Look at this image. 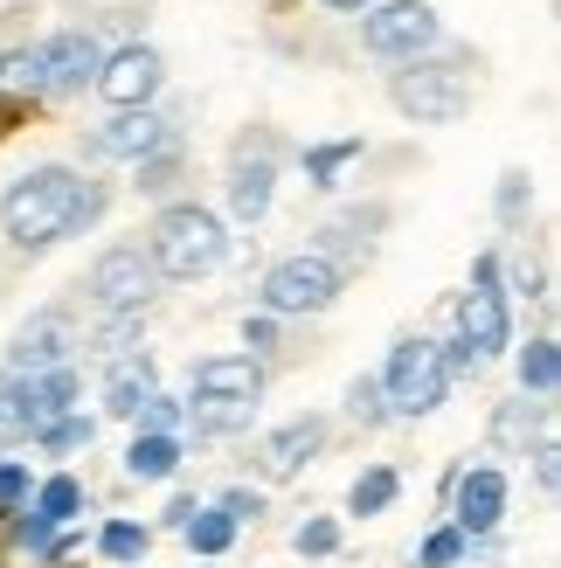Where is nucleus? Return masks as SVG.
Masks as SVG:
<instances>
[{"instance_id":"473e14b6","label":"nucleus","mask_w":561,"mask_h":568,"mask_svg":"<svg viewBox=\"0 0 561 568\" xmlns=\"http://www.w3.org/2000/svg\"><path fill=\"white\" fill-rule=\"evenodd\" d=\"M132 339H139V312H111V320H104V333H98V347H104L111 361H119V354L132 347Z\"/></svg>"},{"instance_id":"7c9ffc66","label":"nucleus","mask_w":561,"mask_h":568,"mask_svg":"<svg viewBox=\"0 0 561 568\" xmlns=\"http://www.w3.org/2000/svg\"><path fill=\"white\" fill-rule=\"evenodd\" d=\"M174 174H181L174 146H166V153H153V160H139V194H166V187H174Z\"/></svg>"},{"instance_id":"e433bc0d","label":"nucleus","mask_w":561,"mask_h":568,"mask_svg":"<svg viewBox=\"0 0 561 568\" xmlns=\"http://www.w3.org/2000/svg\"><path fill=\"white\" fill-rule=\"evenodd\" d=\"M243 347H249V354L277 347V320H271V312H257V320H243Z\"/></svg>"},{"instance_id":"c9c22d12","label":"nucleus","mask_w":561,"mask_h":568,"mask_svg":"<svg viewBox=\"0 0 561 568\" xmlns=\"http://www.w3.org/2000/svg\"><path fill=\"white\" fill-rule=\"evenodd\" d=\"M215 506H222V514H230V520L243 527V520H257V514H264V493H249V486H230V493H222Z\"/></svg>"},{"instance_id":"bb28decb","label":"nucleus","mask_w":561,"mask_h":568,"mask_svg":"<svg viewBox=\"0 0 561 568\" xmlns=\"http://www.w3.org/2000/svg\"><path fill=\"white\" fill-rule=\"evenodd\" d=\"M91 437H98V423H91V416H76V409H70V416H55V423H42V430H35V444H42V450H55V458H70V450H83Z\"/></svg>"},{"instance_id":"c756f323","label":"nucleus","mask_w":561,"mask_h":568,"mask_svg":"<svg viewBox=\"0 0 561 568\" xmlns=\"http://www.w3.org/2000/svg\"><path fill=\"white\" fill-rule=\"evenodd\" d=\"M465 555H471V541H465V534H458V527H437L430 541H424V555H416V561H424V568H458Z\"/></svg>"},{"instance_id":"9b49d317","label":"nucleus","mask_w":561,"mask_h":568,"mask_svg":"<svg viewBox=\"0 0 561 568\" xmlns=\"http://www.w3.org/2000/svg\"><path fill=\"white\" fill-rule=\"evenodd\" d=\"M166 146H174V125H166L153 104H146V111H119L111 125L91 132V153H98V160H132V166L153 160V153H166Z\"/></svg>"},{"instance_id":"0eeeda50","label":"nucleus","mask_w":561,"mask_h":568,"mask_svg":"<svg viewBox=\"0 0 561 568\" xmlns=\"http://www.w3.org/2000/svg\"><path fill=\"white\" fill-rule=\"evenodd\" d=\"M360 42L375 55H388V63H416L437 42V8L430 0H375L360 14Z\"/></svg>"},{"instance_id":"ddd939ff","label":"nucleus","mask_w":561,"mask_h":568,"mask_svg":"<svg viewBox=\"0 0 561 568\" xmlns=\"http://www.w3.org/2000/svg\"><path fill=\"white\" fill-rule=\"evenodd\" d=\"M98 63H104V42L91 28H63V36L42 42V83L49 91H83V83H98Z\"/></svg>"},{"instance_id":"72a5a7b5","label":"nucleus","mask_w":561,"mask_h":568,"mask_svg":"<svg viewBox=\"0 0 561 568\" xmlns=\"http://www.w3.org/2000/svg\"><path fill=\"white\" fill-rule=\"evenodd\" d=\"M333 548H340V520H305L298 527V555H333Z\"/></svg>"},{"instance_id":"ea45409f","label":"nucleus","mask_w":561,"mask_h":568,"mask_svg":"<svg viewBox=\"0 0 561 568\" xmlns=\"http://www.w3.org/2000/svg\"><path fill=\"white\" fill-rule=\"evenodd\" d=\"M326 8H340V14H368L375 0H326Z\"/></svg>"},{"instance_id":"7ed1b4c3","label":"nucleus","mask_w":561,"mask_h":568,"mask_svg":"<svg viewBox=\"0 0 561 568\" xmlns=\"http://www.w3.org/2000/svg\"><path fill=\"white\" fill-rule=\"evenodd\" d=\"M381 403H388V416H430V409H443V395H451V361H443V347L437 339H424V333H409V339H396L388 347V367H381Z\"/></svg>"},{"instance_id":"f704fd0d","label":"nucleus","mask_w":561,"mask_h":568,"mask_svg":"<svg viewBox=\"0 0 561 568\" xmlns=\"http://www.w3.org/2000/svg\"><path fill=\"white\" fill-rule=\"evenodd\" d=\"M14 506H28V465L0 458V514H14Z\"/></svg>"},{"instance_id":"6ab92c4d","label":"nucleus","mask_w":561,"mask_h":568,"mask_svg":"<svg viewBox=\"0 0 561 568\" xmlns=\"http://www.w3.org/2000/svg\"><path fill=\"white\" fill-rule=\"evenodd\" d=\"M181 423H194L202 437H236L257 423V403H230V395H187L181 403Z\"/></svg>"},{"instance_id":"dca6fc26","label":"nucleus","mask_w":561,"mask_h":568,"mask_svg":"<svg viewBox=\"0 0 561 568\" xmlns=\"http://www.w3.org/2000/svg\"><path fill=\"white\" fill-rule=\"evenodd\" d=\"M271 181H277L271 146L236 153V166H230V215H236V222H264V215H271Z\"/></svg>"},{"instance_id":"4c0bfd02","label":"nucleus","mask_w":561,"mask_h":568,"mask_svg":"<svg viewBox=\"0 0 561 568\" xmlns=\"http://www.w3.org/2000/svg\"><path fill=\"white\" fill-rule=\"evenodd\" d=\"M527 194H534V187H527V174H507V187H499V215H507V222H520Z\"/></svg>"},{"instance_id":"58836bf2","label":"nucleus","mask_w":561,"mask_h":568,"mask_svg":"<svg viewBox=\"0 0 561 568\" xmlns=\"http://www.w3.org/2000/svg\"><path fill=\"white\" fill-rule=\"evenodd\" d=\"M534 478L554 493V478H561V450H554V437H541V444H534Z\"/></svg>"},{"instance_id":"1a4fd4ad","label":"nucleus","mask_w":561,"mask_h":568,"mask_svg":"<svg viewBox=\"0 0 561 568\" xmlns=\"http://www.w3.org/2000/svg\"><path fill=\"white\" fill-rule=\"evenodd\" d=\"M160 83H166V63H160L153 49L125 42V49H111L104 63H98V83H91V91H98L104 104H119V111H146V104L160 98Z\"/></svg>"},{"instance_id":"2eb2a0df","label":"nucleus","mask_w":561,"mask_h":568,"mask_svg":"<svg viewBox=\"0 0 561 568\" xmlns=\"http://www.w3.org/2000/svg\"><path fill=\"white\" fill-rule=\"evenodd\" d=\"M187 395H230V403H264V367H257V354H208V361H194Z\"/></svg>"},{"instance_id":"423d86ee","label":"nucleus","mask_w":561,"mask_h":568,"mask_svg":"<svg viewBox=\"0 0 561 568\" xmlns=\"http://www.w3.org/2000/svg\"><path fill=\"white\" fill-rule=\"evenodd\" d=\"M507 339H513V312H507V292H499V257H479L465 298H458V339L451 347H465L486 367L492 354H507Z\"/></svg>"},{"instance_id":"aec40b11","label":"nucleus","mask_w":561,"mask_h":568,"mask_svg":"<svg viewBox=\"0 0 561 568\" xmlns=\"http://www.w3.org/2000/svg\"><path fill=\"white\" fill-rule=\"evenodd\" d=\"M125 471H132V478H174V471H181V437L139 430V437L125 444Z\"/></svg>"},{"instance_id":"a878e982","label":"nucleus","mask_w":561,"mask_h":568,"mask_svg":"<svg viewBox=\"0 0 561 568\" xmlns=\"http://www.w3.org/2000/svg\"><path fill=\"white\" fill-rule=\"evenodd\" d=\"M396 493H402V478L388 471V465H375V471H360V478H354L347 506H354L360 520H368V514H388V506H396Z\"/></svg>"},{"instance_id":"20e7f679","label":"nucleus","mask_w":561,"mask_h":568,"mask_svg":"<svg viewBox=\"0 0 561 568\" xmlns=\"http://www.w3.org/2000/svg\"><path fill=\"white\" fill-rule=\"evenodd\" d=\"M388 98L416 125H458L471 111V70L465 63H409L388 77Z\"/></svg>"},{"instance_id":"4be33fe9","label":"nucleus","mask_w":561,"mask_h":568,"mask_svg":"<svg viewBox=\"0 0 561 568\" xmlns=\"http://www.w3.org/2000/svg\"><path fill=\"white\" fill-rule=\"evenodd\" d=\"M181 534H187V548H194V555H208V561H215V555H230L236 520L222 514V506H194V520H187Z\"/></svg>"},{"instance_id":"f3484780","label":"nucleus","mask_w":561,"mask_h":568,"mask_svg":"<svg viewBox=\"0 0 561 568\" xmlns=\"http://www.w3.org/2000/svg\"><path fill=\"white\" fill-rule=\"evenodd\" d=\"M153 395H160V375H153L146 354H119V361H111V375H104V409L111 416H139Z\"/></svg>"},{"instance_id":"cd10ccee","label":"nucleus","mask_w":561,"mask_h":568,"mask_svg":"<svg viewBox=\"0 0 561 568\" xmlns=\"http://www.w3.org/2000/svg\"><path fill=\"white\" fill-rule=\"evenodd\" d=\"M347 416L360 423V430H381V423H388V403H381V382L375 375H354L347 382Z\"/></svg>"},{"instance_id":"412c9836","label":"nucleus","mask_w":561,"mask_h":568,"mask_svg":"<svg viewBox=\"0 0 561 568\" xmlns=\"http://www.w3.org/2000/svg\"><path fill=\"white\" fill-rule=\"evenodd\" d=\"M28 514H35L49 534H55V527H70V520L83 514V486H76L70 471H55V478H42V486H35V506H28Z\"/></svg>"},{"instance_id":"6e6552de","label":"nucleus","mask_w":561,"mask_h":568,"mask_svg":"<svg viewBox=\"0 0 561 568\" xmlns=\"http://www.w3.org/2000/svg\"><path fill=\"white\" fill-rule=\"evenodd\" d=\"M83 292H91L104 312H139L153 292H160V271H153V257L139 243H111V250H98V264H91V277H83Z\"/></svg>"},{"instance_id":"f257e3e1","label":"nucleus","mask_w":561,"mask_h":568,"mask_svg":"<svg viewBox=\"0 0 561 568\" xmlns=\"http://www.w3.org/2000/svg\"><path fill=\"white\" fill-rule=\"evenodd\" d=\"M104 215V187L83 181L76 166H28V174L0 194V230L14 250H49L63 236H83Z\"/></svg>"},{"instance_id":"4468645a","label":"nucleus","mask_w":561,"mask_h":568,"mask_svg":"<svg viewBox=\"0 0 561 568\" xmlns=\"http://www.w3.org/2000/svg\"><path fill=\"white\" fill-rule=\"evenodd\" d=\"M70 361V312H35L14 339H8V375H42V367Z\"/></svg>"},{"instance_id":"a211bd4d","label":"nucleus","mask_w":561,"mask_h":568,"mask_svg":"<svg viewBox=\"0 0 561 568\" xmlns=\"http://www.w3.org/2000/svg\"><path fill=\"white\" fill-rule=\"evenodd\" d=\"M42 430V409H35V375H8L0 367V444H21Z\"/></svg>"},{"instance_id":"5701e85b","label":"nucleus","mask_w":561,"mask_h":568,"mask_svg":"<svg viewBox=\"0 0 561 568\" xmlns=\"http://www.w3.org/2000/svg\"><path fill=\"white\" fill-rule=\"evenodd\" d=\"M554 382H561V347L541 333V339H527V347H520V388L527 395H554Z\"/></svg>"},{"instance_id":"393cba45","label":"nucleus","mask_w":561,"mask_h":568,"mask_svg":"<svg viewBox=\"0 0 561 568\" xmlns=\"http://www.w3.org/2000/svg\"><path fill=\"white\" fill-rule=\"evenodd\" d=\"M146 548H153V527H139V520H111V527L98 534V555H104V561H119V568L146 561Z\"/></svg>"},{"instance_id":"b1692460","label":"nucleus","mask_w":561,"mask_h":568,"mask_svg":"<svg viewBox=\"0 0 561 568\" xmlns=\"http://www.w3.org/2000/svg\"><path fill=\"white\" fill-rule=\"evenodd\" d=\"M0 91H8V98H49V83H42V42L0 55Z\"/></svg>"},{"instance_id":"f03ea898","label":"nucleus","mask_w":561,"mask_h":568,"mask_svg":"<svg viewBox=\"0 0 561 568\" xmlns=\"http://www.w3.org/2000/svg\"><path fill=\"white\" fill-rule=\"evenodd\" d=\"M146 257H153L160 277L194 284V277L222 271V257H230V230H222V215H215V209H202V202H174V209H160V215H153V230H146Z\"/></svg>"},{"instance_id":"9d476101","label":"nucleus","mask_w":561,"mask_h":568,"mask_svg":"<svg viewBox=\"0 0 561 568\" xmlns=\"http://www.w3.org/2000/svg\"><path fill=\"white\" fill-rule=\"evenodd\" d=\"M507 471L499 465H479V471H458L451 486V527L465 534V541H486V534L507 520Z\"/></svg>"},{"instance_id":"f8f14e48","label":"nucleus","mask_w":561,"mask_h":568,"mask_svg":"<svg viewBox=\"0 0 561 568\" xmlns=\"http://www.w3.org/2000/svg\"><path fill=\"white\" fill-rule=\"evenodd\" d=\"M319 450H326V416H292L285 430H271L257 444V471L271 478V486H285V478H298Z\"/></svg>"},{"instance_id":"2f4dec72","label":"nucleus","mask_w":561,"mask_h":568,"mask_svg":"<svg viewBox=\"0 0 561 568\" xmlns=\"http://www.w3.org/2000/svg\"><path fill=\"white\" fill-rule=\"evenodd\" d=\"M139 430H160V437H181V403L174 395H153L146 409H139Z\"/></svg>"},{"instance_id":"39448f33","label":"nucleus","mask_w":561,"mask_h":568,"mask_svg":"<svg viewBox=\"0 0 561 568\" xmlns=\"http://www.w3.org/2000/svg\"><path fill=\"white\" fill-rule=\"evenodd\" d=\"M264 312L271 320H298V312H326L340 298V264L326 257V250H292V257H277L264 271Z\"/></svg>"},{"instance_id":"c85d7f7f","label":"nucleus","mask_w":561,"mask_h":568,"mask_svg":"<svg viewBox=\"0 0 561 568\" xmlns=\"http://www.w3.org/2000/svg\"><path fill=\"white\" fill-rule=\"evenodd\" d=\"M347 160H360V139H333V146H313V153H305V174H313V187H333V174H340Z\"/></svg>"}]
</instances>
